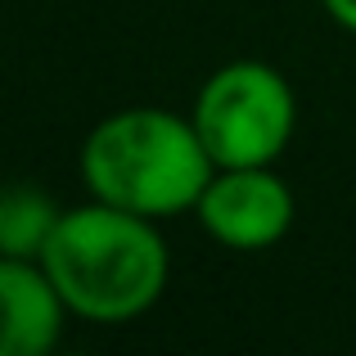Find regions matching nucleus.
<instances>
[{"mask_svg": "<svg viewBox=\"0 0 356 356\" xmlns=\"http://www.w3.org/2000/svg\"><path fill=\"white\" fill-rule=\"evenodd\" d=\"M77 163L90 199L154 221L194 212L217 172L194 118L158 104H131L99 118L81 140Z\"/></svg>", "mask_w": 356, "mask_h": 356, "instance_id": "nucleus-2", "label": "nucleus"}, {"mask_svg": "<svg viewBox=\"0 0 356 356\" xmlns=\"http://www.w3.org/2000/svg\"><path fill=\"white\" fill-rule=\"evenodd\" d=\"M63 208L41 190V185H9L0 203V257H27L36 261L59 226Z\"/></svg>", "mask_w": 356, "mask_h": 356, "instance_id": "nucleus-6", "label": "nucleus"}, {"mask_svg": "<svg viewBox=\"0 0 356 356\" xmlns=\"http://www.w3.org/2000/svg\"><path fill=\"white\" fill-rule=\"evenodd\" d=\"M0 302H5V325H0L5 356H50L59 348L72 312L41 261L0 257Z\"/></svg>", "mask_w": 356, "mask_h": 356, "instance_id": "nucleus-5", "label": "nucleus"}, {"mask_svg": "<svg viewBox=\"0 0 356 356\" xmlns=\"http://www.w3.org/2000/svg\"><path fill=\"white\" fill-rule=\"evenodd\" d=\"M321 9L343 27V32L356 36V0H321Z\"/></svg>", "mask_w": 356, "mask_h": 356, "instance_id": "nucleus-7", "label": "nucleus"}, {"mask_svg": "<svg viewBox=\"0 0 356 356\" xmlns=\"http://www.w3.org/2000/svg\"><path fill=\"white\" fill-rule=\"evenodd\" d=\"M63 302L86 325H131L167 293L172 252L154 217L104 199L63 208L41 257Z\"/></svg>", "mask_w": 356, "mask_h": 356, "instance_id": "nucleus-1", "label": "nucleus"}, {"mask_svg": "<svg viewBox=\"0 0 356 356\" xmlns=\"http://www.w3.org/2000/svg\"><path fill=\"white\" fill-rule=\"evenodd\" d=\"M298 199L289 181L266 167H217L194 203L203 235L230 252H266L293 230Z\"/></svg>", "mask_w": 356, "mask_h": 356, "instance_id": "nucleus-4", "label": "nucleus"}, {"mask_svg": "<svg viewBox=\"0 0 356 356\" xmlns=\"http://www.w3.org/2000/svg\"><path fill=\"white\" fill-rule=\"evenodd\" d=\"M217 167H266L293 145L298 95L266 59H230L199 86L190 108Z\"/></svg>", "mask_w": 356, "mask_h": 356, "instance_id": "nucleus-3", "label": "nucleus"}]
</instances>
